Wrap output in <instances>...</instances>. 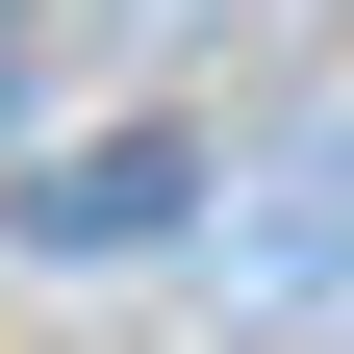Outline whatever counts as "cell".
<instances>
[{"label": "cell", "mask_w": 354, "mask_h": 354, "mask_svg": "<svg viewBox=\"0 0 354 354\" xmlns=\"http://www.w3.org/2000/svg\"><path fill=\"white\" fill-rule=\"evenodd\" d=\"M51 228H76V253H127V228H177V152H76V177H51Z\"/></svg>", "instance_id": "1"}]
</instances>
